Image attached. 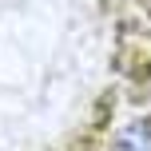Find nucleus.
<instances>
[{
  "instance_id": "obj_1",
  "label": "nucleus",
  "mask_w": 151,
  "mask_h": 151,
  "mask_svg": "<svg viewBox=\"0 0 151 151\" xmlns=\"http://www.w3.org/2000/svg\"><path fill=\"white\" fill-rule=\"evenodd\" d=\"M111 151H151V123L147 119H135L115 135Z\"/></svg>"
}]
</instances>
